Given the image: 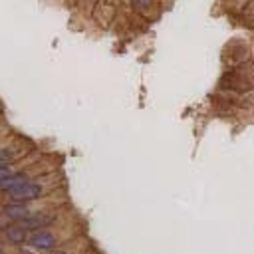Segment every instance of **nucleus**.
Returning <instances> with one entry per match:
<instances>
[{
    "instance_id": "nucleus-8",
    "label": "nucleus",
    "mask_w": 254,
    "mask_h": 254,
    "mask_svg": "<svg viewBox=\"0 0 254 254\" xmlns=\"http://www.w3.org/2000/svg\"><path fill=\"white\" fill-rule=\"evenodd\" d=\"M89 250H91V242H89V238L81 232V234L69 238L67 242H64L62 246H58L56 250L48 252V254H85V252H89Z\"/></svg>"
},
{
    "instance_id": "nucleus-14",
    "label": "nucleus",
    "mask_w": 254,
    "mask_h": 254,
    "mask_svg": "<svg viewBox=\"0 0 254 254\" xmlns=\"http://www.w3.org/2000/svg\"><path fill=\"white\" fill-rule=\"evenodd\" d=\"M4 224H6V218H4V216H2V212H0V230L4 228Z\"/></svg>"
},
{
    "instance_id": "nucleus-1",
    "label": "nucleus",
    "mask_w": 254,
    "mask_h": 254,
    "mask_svg": "<svg viewBox=\"0 0 254 254\" xmlns=\"http://www.w3.org/2000/svg\"><path fill=\"white\" fill-rule=\"evenodd\" d=\"M56 177H58L56 173L34 177L24 185H20L18 189H14L12 192H8L6 196H2V202H40L42 198H48L52 190L58 189Z\"/></svg>"
},
{
    "instance_id": "nucleus-4",
    "label": "nucleus",
    "mask_w": 254,
    "mask_h": 254,
    "mask_svg": "<svg viewBox=\"0 0 254 254\" xmlns=\"http://www.w3.org/2000/svg\"><path fill=\"white\" fill-rule=\"evenodd\" d=\"M34 143L22 135L8 137L0 143V167H14L26 159V155L34 153Z\"/></svg>"
},
{
    "instance_id": "nucleus-3",
    "label": "nucleus",
    "mask_w": 254,
    "mask_h": 254,
    "mask_svg": "<svg viewBox=\"0 0 254 254\" xmlns=\"http://www.w3.org/2000/svg\"><path fill=\"white\" fill-rule=\"evenodd\" d=\"M218 91L222 93H236V95H244L254 91V62H246L242 65L230 67L228 71L222 73L220 81H218Z\"/></svg>"
},
{
    "instance_id": "nucleus-7",
    "label": "nucleus",
    "mask_w": 254,
    "mask_h": 254,
    "mask_svg": "<svg viewBox=\"0 0 254 254\" xmlns=\"http://www.w3.org/2000/svg\"><path fill=\"white\" fill-rule=\"evenodd\" d=\"M30 232L20 224V222H6L4 228L0 230V244H4L8 250L20 248L28 244Z\"/></svg>"
},
{
    "instance_id": "nucleus-11",
    "label": "nucleus",
    "mask_w": 254,
    "mask_h": 254,
    "mask_svg": "<svg viewBox=\"0 0 254 254\" xmlns=\"http://www.w3.org/2000/svg\"><path fill=\"white\" fill-rule=\"evenodd\" d=\"M12 254H38V252H36L34 248H30V246L26 244V246H20V248H14V250H12Z\"/></svg>"
},
{
    "instance_id": "nucleus-6",
    "label": "nucleus",
    "mask_w": 254,
    "mask_h": 254,
    "mask_svg": "<svg viewBox=\"0 0 254 254\" xmlns=\"http://www.w3.org/2000/svg\"><path fill=\"white\" fill-rule=\"evenodd\" d=\"M250 62V46L244 40H230L222 50V64L230 69Z\"/></svg>"
},
{
    "instance_id": "nucleus-2",
    "label": "nucleus",
    "mask_w": 254,
    "mask_h": 254,
    "mask_svg": "<svg viewBox=\"0 0 254 254\" xmlns=\"http://www.w3.org/2000/svg\"><path fill=\"white\" fill-rule=\"evenodd\" d=\"M77 234H81V232H75V228L69 222H62V224L52 226V228H42V230L30 232L28 246L34 248L38 254H48Z\"/></svg>"
},
{
    "instance_id": "nucleus-16",
    "label": "nucleus",
    "mask_w": 254,
    "mask_h": 254,
    "mask_svg": "<svg viewBox=\"0 0 254 254\" xmlns=\"http://www.w3.org/2000/svg\"><path fill=\"white\" fill-rule=\"evenodd\" d=\"M252 2H254V0H252Z\"/></svg>"
},
{
    "instance_id": "nucleus-9",
    "label": "nucleus",
    "mask_w": 254,
    "mask_h": 254,
    "mask_svg": "<svg viewBox=\"0 0 254 254\" xmlns=\"http://www.w3.org/2000/svg\"><path fill=\"white\" fill-rule=\"evenodd\" d=\"M129 4H131V8H133V12H135L141 20H145V22L157 20V18L153 16V12L159 16L161 10H163L161 0H129Z\"/></svg>"
},
{
    "instance_id": "nucleus-10",
    "label": "nucleus",
    "mask_w": 254,
    "mask_h": 254,
    "mask_svg": "<svg viewBox=\"0 0 254 254\" xmlns=\"http://www.w3.org/2000/svg\"><path fill=\"white\" fill-rule=\"evenodd\" d=\"M115 16H117V10H115V6H113L109 0H99L97 6L93 8V14H91V18H93L101 28L111 26V22L115 20Z\"/></svg>"
},
{
    "instance_id": "nucleus-12",
    "label": "nucleus",
    "mask_w": 254,
    "mask_h": 254,
    "mask_svg": "<svg viewBox=\"0 0 254 254\" xmlns=\"http://www.w3.org/2000/svg\"><path fill=\"white\" fill-rule=\"evenodd\" d=\"M14 171H16L14 167H0V183H2L4 179H8V177H10Z\"/></svg>"
},
{
    "instance_id": "nucleus-15",
    "label": "nucleus",
    "mask_w": 254,
    "mask_h": 254,
    "mask_svg": "<svg viewBox=\"0 0 254 254\" xmlns=\"http://www.w3.org/2000/svg\"><path fill=\"white\" fill-rule=\"evenodd\" d=\"M85 254H99V252H93V250H89V252H85Z\"/></svg>"
},
{
    "instance_id": "nucleus-13",
    "label": "nucleus",
    "mask_w": 254,
    "mask_h": 254,
    "mask_svg": "<svg viewBox=\"0 0 254 254\" xmlns=\"http://www.w3.org/2000/svg\"><path fill=\"white\" fill-rule=\"evenodd\" d=\"M4 123V105H2V101H0V125Z\"/></svg>"
},
{
    "instance_id": "nucleus-5",
    "label": "nucleus",
    "mask_w": 254,
    "mask_h": 254,
    "mask_svg": "<svg viewBox=\"0 0 254 254\" xmlns=\"http://www.w3.org/2000/svg\"><path fill=\"white\" fill-rule=\"evenodd\" d=\"M50 202H0V212L6 218V222H22L28 216H32L36 210L46 206Z\"/></svg>"
}]
</instances>
